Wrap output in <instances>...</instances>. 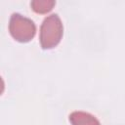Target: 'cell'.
Wrapping results in <instances>:
<instances>
[{"instance_id": "6da1fadb", "label": "cell", "mask_w": 125, "mask_h": 125, "mask_svg": "<svg viewBox=\"0 0 125 125\" xmlns=\"http://www.w3.org/2000/svg\"><path fill=\"white\" fill-rule=\"evenodd\" d=\"M63 35V25L57 14H52L44 19L40 27V46L44 50H50L58 46Z\"/></svg>"}, {"instance_id": "7a4b0ae2", "label": "cell", "mask_w": 125, "mask_h": 125, "mask_svg": "<svg viewBox=\"0 0 125 125\" xmlns=\"http://www.w3.org/2000/svg\"><path fill=\"white\" fill-rule=\"evenodd\" d=\"M9 32L18 42H29L35 35L36 26L32 20L19 13H13L9 21Z\"/></svg>"}, {"instance_id": "277c9868", "label": "cell", "mask_w": 125, "mask_h": 125, "mask_svg": "<svg viewBox=\"0 0 125 125\" xmlns=\"http://www.w3.org/2000/svg\"><path fill=\"white\" fill-rule=\"evenodd\" d=\"M55 5L56 1L54 0H32L30 2L31 9L37 14H46L50 12Z\"/></svg>"}, {"instance_id": "3957f363", "label": "cell", "mask_w": 125, "mask_h": 125, "mask_svg": "<svg viewBox=\"0 0 125 125\" xmlns=\"http://www.w3.org/2000/svg\"><path fill=\"white\" fill-rule=\"evenodd\" d=\"M68 119L71 125H101L96 116L86 111L75 110L69 114Z\"/></svg>"}]
</instances>
